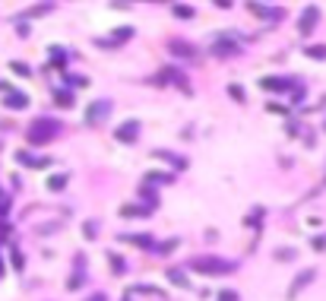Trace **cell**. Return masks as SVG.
Returning a JSON list of instances; mask_svg holds the SVG:
<instances>
[{"label": "cell", "instance_id": "1", "mask_svg": "<svg viewBox=\"0 0 326 301\" xmlns=\"http://www.w3.org/2000/svg\"><path fill=\"white\" fill-rule=\"evenodd\" d=\"M57 130L60 124L57 121H51V118H38L32 127H29V143L32 146H42V143H51L54 137H57Z\"/></svg>", "mask_w": 326, "mask_h": 301}, {"label": "cell", "instance_id": "3", "mask_svg": "<svg viewBox=\"0 0 326 301\" xmlns=\"http://www.w3.org/2000/svg\"><path fill=\"white\" fill-rule=\"evenodd\" d=\"M108 111H111V102H108V99L92 102V105H89V115H86V121H89V124H101V121L108 118Z\"/></svg>", "mask_w": 326, "mask_h": 301}, {"label": "cell", "instance_id": "4", "mask_svg": "<svg viewBox=\"0 0 326 301\" xmlns=\"http://www.w3.org/2000/svg\"><path fill=\"white\" fill-rule=\"evenodd\" d=\"M136 134H139V121H127L117 127V140H124V143H133Z\"/></svg>", "mask_w": 326, "mask_h": 301}, {"label": "cell", "instance_id": "6", "mask_svg": "<svg viewBox=\"0 0 326 301\" xmlns=\"http://www.w3.org/2000/svg\"><path fill=\"white\" fill-rule=\"evenodd\" d=\"M4 105H7V108H26V105H29V99L23 96V92H7Z\"/></svg>", "mask_w": 326, "mask_h": 301}, {"label": "cell", "instance_id": "7", "mask_svg": "<svg viewBox=\"0 0 326 301\" xmlns=\"http://www.w3.org/2000/svg\"><path fill=\"white\" fill-rule=\"evenodd\" d=\"M314 20H317V7H307V13H304V20H301V32H311Z\"/></svg>", "mask_w": 326, "mask_h": 301}, {"label": "cell", "instance_id": "10", "mask_svg": "<svg viewBox=\"0 0 326 301\" xmlns=\"http://www.w3.org/2000/svg\"><path fill=\"white\" fill-rule=\"evenodd\" d=\"M263 89H276V92H282V89H285V80H263Z\"/></svg>", "mask_w": 326, "mask_h": 301}, {"label": "cell", "instance_id": "9", "mask_svg": "<svg viewBox=\"0 0 326 301\" xmlns=\"http://www.w3.org/2000/svg\"><path fill=\"white\" fill-rule=\"evenodd\" d=\"M307 58H326V45H311L307 48Z\"/></svg>", "mask_w": 326, "mask_h": 301}, {"label": "cell", "instance_id": "13", "mask_svg": "<svg viewBox=\"0 0 326 301\" xmlns=\"http://www.w3.org/2000/svg\"><path fill=\"white\" fill-rule=\"evenodd\" d=\"M7 210H10V197H7L4 191H0V216H4Z\"/></svg>", "mask_w": 326, "mask_h": 301}, {"label": "cell", "instance_id": "2", "mask_svg": "<svg viewBox=\"0 0 326 301\" xmlns=\"http://www.w3.org/2000/svg\"><path fill=\"white\" fill-rule=\"evenodd\" d=\"M190 267H193L196 273H209V276H215V273H231V270H234L228 260H215V257H200V260H193Z\"/></svg>", "mask_w": 326, "mask_h": 301}, {"label": "cell", "instance_id": "5", "mask_svg": "<svg viewBox=\"0 0 326 301\" xmlns=\"http://www.w3.org/2000/svg\"><path fill=\"white\" fill-rule=\"evenodd\" d=\"M168 48H171V54H177V58H190V61L196 58V48L187 45V42H171Z\"/></svg>", "mask_w": 326, "mask_h": 301}, {"label": "cell", "instance_id": "15", "mask_svg": "<svg viewBox=\"0 0 326 301\" xmlns=\"http://www.w3.org/2000/svg\"><path fill=\"white\" fill-rule=\"evenodd\" d=\"M89 301H105V295H92V298H89Z\"/></svg>", "mask_w": 326, "mask_h": 301}, {"label": "cell", "instance_id": "11", "mask_svg": "<svg viewBox=\"0 0 326 301\" xmlns=\"http://www.w3.org/2000/svg\"><path fill=\"white\" fill-rule=\"evenodd\" d=\"M174 13L180 16V20H190V16H193V10H190L187 4H177V7H174Z\"/></svg>", "mask_w": 326, "mask_h": 301}, {"label": "cell", "instance_id": "14", "mask_svg": "<svg viewBox=\"0 0 326 301\" xmlns=\"http://www.w3.org/2000/svg\"><path fill=\"white\" fill-rule=\"evenodd\" d=\"M219 301H238V295H234V292H222Z\"/></svg>", "mask_w": 326, "mask_h": 301}, {"label": "cell", "instance_id": "12", "mask_svg": "<svg viewBox=\"0 0 326 301\" xmlns=\"http://www.w3.org/2000/svg\"><path fill=\"white\" fill-rule=\"evenodd\" d=\"M64 184H67L64 175H54V178H51V191H64Z\"/></svg>", "mask_w": 326, "mask_h": 301}, {"label": "cell", "instance_id": "8", "mask_svg": "<svg viewBox=\"0 0 326 301\" xmlns=\"http://www.w3.org/2000/svg\"><path fill=\"white\" fill-rule=\"evenodd\" d=\"M314 279V270H307V273H301L295 282H292V292H301V286H307V282Z\"/></svg>", "mask_w": 326, "mask_h": 301}]
</instances>
